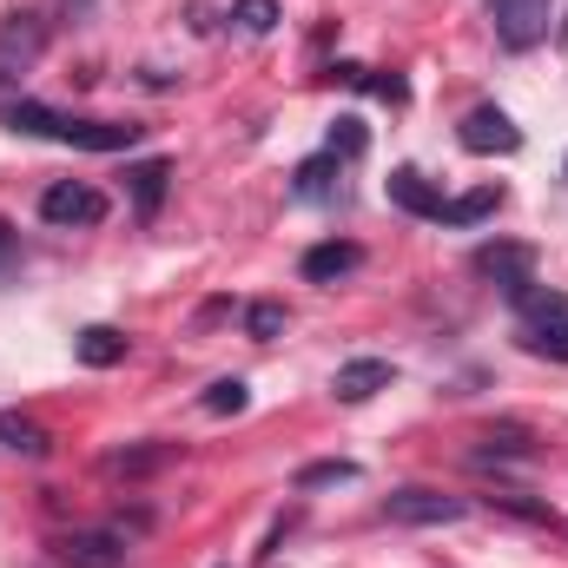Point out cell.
<instances>
[{
	"instance_id": "obj_1",
	"label": "cell",
	"mask_w": 568,
	"mask_h": 568,
	"mask_svg": "<svg viewBox=\"0 0 568 568\" xmlns=\"http://www.w3.org/2000/svg\"><path fill=\"white\" fill-rule=\"evenodd\" d=\"M0 126L7 133H27V140L80 145V152H126V145H140V126L133 120H73V113H53L40 100H7L0 106Z\"/></svg>"
},
{
	"instance_id": "obj_2",
	"label": "cell",
	"mask_w": 568,
	"mask_h": 568,
	"mask_svg": "<svg viewBox=\"0 0 568 568\" xmlns=\"http://www.w3.org/2000/svg\"><path fill=\"white\" fill-rule=\"evenodd\" d=\"M523 344L568 364V297L562 291H529L523 297Z\"/></svg>"
},
{
	"instance_id": "obj_3",
	"label": "cell",
	"mask_w": 568,
	"mask_h": 568,
	"mask_svg": "<svg viewBox=\"0 0 568 568\" xmlns=\"http://www.w3.org/2000/svg\"><path fill=\"white\" fill-rule=\"evenodd\" d=\"M384 516L390 523H410V529H443V523H463L469 503L463 496H443V489H390L384 496Z\"/></svg>"
},
{
	"instance_id": "obj_4",
	"label": "cell",
	"mask_w": 568,
	"mask_h": 568,
	"mask_svg": "<svg viewBox=\"0 0 568 568\" xmlns=\"http://www.w3.org/2000/svg\"><path fill=\"white\" fill-rule=\"evenodd\" d=\"M40 219L47 225H100L106 219V192L100 185H80V179H60L40 192Z\"/></svg>"
},
{
	"instance_id": "obj_5",
	"label": "cell",
	"mask_w": 568,
	"mask_h": 568,
	"mask_svg": "<svg viewBox=\"0 0 568 568\" xmlns=\"http://www.w3.org/2000/svg\"><path fill=\"white\" fill-rule=\"evenodd\" d=\"M489 13H496V40L509 53H523L549 33V0H489Z\"/></svg>"
},
{
	"instance_id": "obj_6",
	"label": "cell",
	"mask_w": 568,
	"mask_h": 568,
	"mask_svg": "<svg viewBox=\"0 0 568 568\" xmlns=\"http://www.w3.org/2000/svg\"><path fill=\"white\" fill-rule=\"evenodd\" d=\"M476 272L496 278L516 304H523L529 284H536V252H529V245H483V252H476Z\"/></svg>"
},
{
	"instance_id": "obj_7",
	"label": "cell",
	"mask_w": 568,
	"mask_h": 568,
	"mask_svg": "<svg viewBox=\"0 0 568 568\" xmlns=\"http://www.w3.org/2000/svg\"><path fill=\"white\" fill-rule=\"evenodd\" d=\"M456 140L469 145V152H516V145H523V126H516L503 106H469L463 126H456Z\"/></svg>"
},
{
	"instance_id": "obj_8",
	"label": "cell",
	"mask_w": 568,
	"mask_h": 568,
	"mask_svg": "<svg viewBox=\"0 0 568 568\" xmlns=\"http://www.w3.org/2000/svg\"><path fill=\"white\" fill-rule=\"evenodd\" d=\"M40 53H47V20L40 13H7L0 20V67H20L27 73Z\"/></svg>"
},
{
	"instance_id": "obj_9",
	"label": "cell",
	"mask_w": 568,
	"mask_h": 568,
	"mask_svg": "<svg viewBox=\"0 0 568 568\" xmlns=\"http://www.w3.org/2000/svg\"><path fill=\"white\" fill-rule=\"evenodd\" d=\"M390 364L384 357H351V364H337V377H331V390L344 397V404H364V397H377V390H390Z\"/></svg>"
},
{
	"instance_id": "obj_10",
	"label": "cell",
	"mask_w": 568,
	"mask_h": 568,
	"mask_svg": "<svg viewBox=\"0 0 568 568\" xmlns=\"http://www.w3.org/2000/svg\"><path fill=\"white\" fill-rule=\"evenodd\" d=\"M357 265H364V252L351 239H331V245H311L297 272H304V284H337V278H351Z\"/></svg>"
},
{
	"instance_id": "obj_11",
	"label": "cell",
	"mask_w": 568,
	"mask_h": 568,
	"mask_svg": "<svg viewBox=\"0 0 568 568\" xmlns=\"http://www.w3.org/2000/svg\"><path fill=\"white\" fill-rule=\"evenodd\" d=\"M60 556H67L73 568H120L126 536H113V529H80V536H67V542H60Z\"/></svg>"
},
{
	"instance_id": "obj_12",
	"label": "cell",
	"mask_w": 568,
	"mask_h": 568,
	"mask_svg": "<svg viewBox=\"0 0 568 568\" xmlns=\"http://www.w3.org/2000/svg\"><path fill=\"white\" fill-rule=\"evenodd\" d=\"M390 205H404L410 219H443V192L429 185L417 165H397L390 172Z\"/></svg>"
},
{
	"instance_id": "obj_13",
	"label": "cell",
	"mask_w": 568,
	"mask_h": 568,
	"mask_svg": "<svg viewBox=\"0 0 568 568\" xmlns=\"http://www.w3.org/2000/svg\"><path fill=\"white\" fill-rule=\"evenodd\" d=\"M165 179H172V159H140V165H126V192H133V212L152 219L159 205H165Z\"/></svg>"
},
{
	"instance_id": "obj_14",
	"label": "cell",
	"mask_w": 568,
	"mask_h": 568,
	"mask_svg": "<svg viewBox=\"0 0 568 568\" xmlns=\"http://www.w3.org/2000/svg\"><path fill=\"white\" fill-rule=\"evenodd\" d=\"M73 357H80L87 371H113V364L126 357V337H120L113 324H87V331L73 337Z\"/></svg>"
},
{
	"instance_id": "obj_15",
	"label": "cell",
	"mask_w": 568,
	"mask_h": 568,
	"mask_svg": "<svg viewBox=\"0 0 568 568\" xmlns=\"http://www.w3.org/2000/svg\"><path fill=\"white\" fill-rule=\"evenodd\" d=\"M489 212H503V185H476L463 199H443V219L436 225H483Z\"/></svg>"
},
{
	"instance_id": "obj_16",
	"label": "cell",
	"mask_w": 568,
	"mask_h": 568,
	"mask_svg": "<svg viewBox=\"0 0 568 568\" xmlns=\"http://www.w3.org/2000/svg\"><path fill=\"white\" fill-rule=\"evenodd\" d=\"M179 449L172 443H140V449H113L106 456V476H152V469H165Z\"/></svg>"
},
{
	"instance_id": "obj_17",
	"label": "cell",
	"mask_w": 568,
	"mask_h": 568,
	"mask_svg": "<svg viewBox=\"0 0 568 568\" xmlns=\"http://www.w3.org/2000/svg\"><path fill=\"white\" fill-rule=\"evenodd\" d=\"M0 443L20 449V456H47L53 449V436L33 424V417H20V410H0Z\"/></svg>"
},
{
	"instance_id": "obj_18",
	"label": "cell",
	"mask_w": 568,
	"mask_h": 568,
	"mask_svg": "<svg viewBox=\"0 0 568 568\" xmlns=\"http://www.w3.org/2000/svg\"><path fill=\"white\" fill-rule=\"evenodd\" d=\"M483 449H476V463H489V456H536V443H529V429L523 424H496L476 436Z\"/></svg>"
},
{
	"instance_id": "obj_19",
	"label": "cell",
	"mask_w": 568,
	"mask_h": 568,
	"mask_svg": "<svg viewBox=\"0 0 568 568\" xmlns=\"http://www.w3.org/2000/svg\"><path fill=\"white\" fill-rule=\"evenodd\" d=\"M284 324H291V317H284V304H272V297L245 304V337H252V344H278Z\"/></svg>"
},
{
	"instance_id": "obj_20",
	"label": "cell",
	"mask_w": 568,
	"mask_h": 568,
	"mask_svg": "<svg viewBox=\"0 0 568 568\" xmlns=\"http://www.w3.org/2000/svg\"><path fill=\"white\" fill-rule=\"evenodd\" d=\"M245 404H252V390H245V377H219V384L205 390V410H212V417H239Z\"/></svg>"
},
{
	"instance_id": "obj_21",
	"label": "cell",
	"mask_w": 568,
	"mask_h": 568,
	"mask_svg": "<svg viewBox=\"0 0 568 568\" xmlns=\"http://www.w3.org/2000/svg\"><path fill=\"white\" fill-rule=\"evenodd\" d=\"M364 120H337V126H331V140H324V152H331V159H337V165H351V159H364Z\"/></svg>"
},
{
	"instance_id": "obj_22",
	"label": "cell",
	"mask_w": 568,
	"mask_h": 568,
	"mask_svg": "<svg viewBox=\"0 0 568 568\" xmlns=\"http://www.w3.org/2000/svg\"><path fill=\"white\" fill-rule=\"evenodd\" d=\"M331 172H337V159H331V152H317V159H304V165H297V192H304V199H324V185H331Z\"/></svg>"
},
{
	"instance_id": "obj_23",
	"label": "cell",
	"mask_w": 568,
	"mask_h": 568,
	"mask_svg": "<svg viewBox=\"0 0 568 568\" xmlns=\"http://www.w3.org/2000/svg\"><path fill=\"white\" fill-rule=\"evenodd\" d=\"M324 483H357V463H311V469H297V489H324Z\"/></svg>"
},
{
	"instance_id": "obj_24",
	"label": "cell",
	"mask_w": 568,
	"mask_h": 568,
	"mask_svg": "<svg viewBox=\"0 0 568 568\" xmlns=\"http://www.w3.org/2000/svg\"><path fill=\"white\" fill-rule=\"evenodd\" d=\"M232 13H239L245 33H272L278 27V0H232Z\"/></svg>"
},
{
	"instance_id": "obj_25",
	"label": "cell",
	"mask_w": 568,
	"mask_h": 568,
	"mask_svg": "<svg viewBox=\"0 0 568 568\" xmlns=\"http://www.w3.org/2000/svg\"><path fill=\"white\" fill-rule=\"evenodd\" d=\"M371 93H377V100H390V106H404V100H410V87H404L397 73H377V80H371Z\"/></svg>"
},
{
	"instance_id": "obj_26",
	"label": "cell",
	"mask_w": 568,
	"mask_h": 568,
	"mask_svg": "<svg viewBox=\"0 0 568 568\" xmlns=\"http://www.w3.org/2000/svg\"><path fill=\"white\" fill-rule=\"evenodd\" d=\"M60 7H67V20H87V13H93L100 0H60Z\"/></svg>"
}]
</instances>
